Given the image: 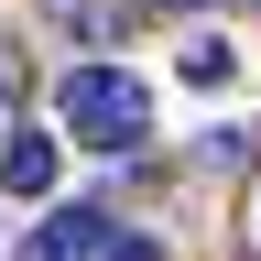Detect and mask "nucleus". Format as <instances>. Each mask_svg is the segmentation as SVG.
<instances>
[{
    "label": "nucleus",
    "mask_w": 261,
    "mask_h": 261,
    "mask_svg": "<svg viewBox=\"0 0 261 261\" xmlns=\"http://www.w3.org/2000/svg\"><path fill=\"white\" fill-rule=\"evenodd\" d=\"M250 11H261V0H250Z\"/></svg>",
    "instance_id": "0eeeda50"
},
{
    "label": "nucleus",
    "mask_w": 261,
    "mask_h": 261,
    "mask_svg": "<svg viewBox=\"0 0 261 261\" xmlns=\"http://www.w3.org/2000/svg\"><path fill=\"white\" fill-rule=\"evenodd\" d=\"M174 11H196V0H174Z\"/></svg>",
    "instance_id": "423d86ee"
},
{
    "label": "nucleus",
    "mask_w": 261,
    "mask_h": 261,
    "mask_svg": "<svg viewBox=\"0 0 261 261\" xmlns=\"http://www.w3.org/2000/svg\"><path fill=\"white\" fill-rule=\"evenodd\" d=\"M55 130H11V142H0V185H11V196H55Z\"/></svg>",
    "instance_id": "7ed1b4c3"
},
{
    "label": "nucleus",
    "mask_w": 261,
    "mask_h": 261,
    "mask_svg": "<svg viewBox=\"0 0 261 261\" xmlns=\"http://www.w3.org/2000/svg\"><path fill=\"white\" fill-rule=\"evenodd\" d=\"M228 76H240V55H228L218 33H196L185 44V87H228Z\"/></svg>",
    "instance_id": "20e7f679"
},
{
    "label": "nucleus",
    "mask_w": 261,
    "mask_h": 261,
    "mask_svg": "<svg viewBox=\"0 0 261 261\" xmlns=\"http://www.w3.org/2000/svg\"><path fill=\"white\" fill-rule=\"evenodd\" d=\"M109 261H163V240H142V228H130V240H109Z\"/></svg>",
    "instance_id": "39448f33"
},
{
    "label": "nucleus",
    "mask_w": 261,
    "mask_h": 261,
    "mask_svg": "<svg viewBox=\"0 0 261 261\" xmlns=\"http://www.w3.org/2000/svg\"><path fill=\"white\" fill-rule=\"evenodd\" d=\"M55 120H65V142H87V152H130L152 130V87L130 76V65H65Z\"/></svg>",
    "instance_id": "f257e3e1"
},
{
    "label": "nucleus",
    "mask_w": 261,
    "mask_h": 261,
    "mask_svg": "<svg viewBox=\"0 0 261 261\" xmlns=\"http://www.w3.org/2000/svg\"><path fill=\"white\" fill-rule=\"evenodd\" d=\"M109 240H120V228H109V207H55L44 228H33V250H22V261H98Z\"/></svg>",
    "instance_id": "f03ea898"
}]
</instances>
